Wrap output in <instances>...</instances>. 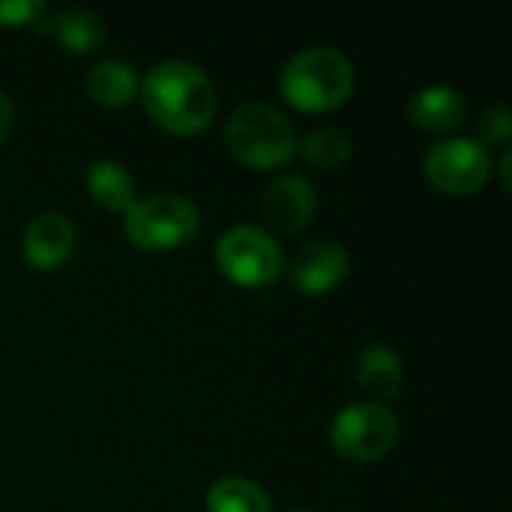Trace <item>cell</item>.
I'll return each mask as SVG.
<instances>
[{"label": "cell", "instance_id": "1", "mask_svg": "<svg viewBox=\"0 0 512 512\" xmlns=\"http://www.w3.org/2000/svg\"><path fill=\"white\" fill-rule=\"evenodd\" d=\"M147 117L171 135H198L216 117V87L210 75L189 60L156 63L138 87Z\"/></svg>", "mask_w": 512, "mask_h": 512}, {"label": "cell", "instance_id": "2", "mask_svg": "<svg viewBox=\"0 0 512 512\" xmlns=\"http://www.w3.org/2000/svg\"><path fill=\"white\" fill-rule=\"evenodd\" d=\"M354 63L330 45L297 51L279 72V93L288 105L306 114H327L342 108L354 93Z\"/></svg>", "mask_w": 512, "mask_h": 512}, {"label": "cell", "instance_id": "3", "mask_svg": "<svg viewBox=\"0 0 512 512\" xmlns=\"http://www.w3.org/2000/svg\"><path fill=\"white\" fill-rule=\"evenodd\" d=\"M294 123L267 102H243L225 123V144L231 156L252 171L285 168L297 156Z\"/></svg>", "mask_w": 512, "mask_h": 512}, {"label": "cell", "instance_id": "4", "mask_svg": "<svg viewBox=\"0 0 512 512\" xmlns=\"http://www.w3.org/2000/svg\"><path fill=\"white\" fill-rule=\"evenodd\" d=\"M201 228V210L174 192L135 198L123 213V234L141 252H171L186 246Z\"/></svg>", "mask_w": 512, "mask_h": 512}, {"label": "cell", "instance_id": "5", "mask_svg": "<svg viewBox=\"0 0 512 512\" xmlns=\"http://www.w3.org/2000/svg\"><path fill=\"white\" fill-rule=\"evenodd\" d=\"M219 273L237 288H267L285 270V255L279 240L258 225L228 228L213 249Z\"/></svg>", "mask_w": 512, "mask_h": 512}, {"label": "cell", "instance_id": "6", "mask_svg": "<svg viewBox=\"0 0 512 512\" xmlns=\"http://www.w3.org/2000/svg\"><path fill=\"white\" fill-rule=\"evenodd\" d=\"M399 417L381 402H354L342 408L330 426L333 450L354 465H372L390 456L399 441Z\"/></svg>", "mask_w": 512, "mask_h": 512}, {"label": "cell", "instance_id": "7", "mask_svg": "<svg viewBox=\"0 0 512 512\" xmlns=\"http://www.w3.org/2000/svg\"><path fill=\"white\" fill-rule=\"evenodd\" d=\"M423 174L438 192L450 198H465L477 195L489 183V177L495 174V159L492 150L477 138H444L429 147L423 159Z\"/></svg>", "mask_w": 512, "mask_h": 512}, {"label": "cell", "instance_id": "8", "mask_svg": "<svg viewBox=\"0 0 512 512\" xmlns=\"http://www.w3.org/2000/svg\"><path fill=\"white\" fill-rule=\"evenodd\" d=\"M318 210L315 186L303 174H279L261 201V213L270 234H300L312 225Z\"/></svg>", "mask_w": 512, "mask_h": 512}, {"label": "cell", "instance_id": "9", "mask_svg": "<svg viewBox=\"0 0 512 512\" xmlns=\"http://www.w3.org/2000/svg\"><path fill=\"white\" fill-rule=\"evenodd\" d=\"M348 270H351V258L345 246H339L336 240H312L300 246L288 261V282L300 294L321 297L336 291L345 282Z\"/></svg>", "mask_w": 512, "mask_h": 512}, {"label": "cell", "instance_id": "10", "mask_svg": "<svg viewBox=\"0 0 512 512\" xmlns=\"http://www.w3.org/2000/svg\"><path fill=\"white\" fill-rule=\"evenodd\" d=\"M75 252V225L60 210H45L33 216L21 237V255L27 267L39 273L60 270Z\"/></svg>", "mask_w": 512, "mask_h": 512}, {"label": "cell", "instance_id": "11", "mask_svg": "<svg viewBox=\"0 0 512 512\" xmlns=\"http://www.w3.org/2000/svg\"><path fill=\"white\" fill-rule=\"evenodd\" d=\"M465 114L468 102L450 84H429L417 90L408 102V120L429 135H447L459 129L465 123Z\"/></svg>", "mask_w": 512, "mask_h": 512}, {"label": "cell", "instance_id": "12", "mask_svg": "<svg viewBox=\"0 0 512 512\" xmlns=\"http://www.w3.org/2000/svg\"><path fill=\"white\" fill-rule=\"evenodd\" d=\"M36 33L54 39L60 48H66L72 54H87V51H96L102 45L105 21L93 9L66 6V9H57L48 18H42L36 24Z\"/></svg>", "mask_w": 512, "mask_h": 512}, {"label": "cell", "instance_id": "13", "mask_svg": "<svg viewBox=\"0 0 512 512\" xmlns=\"http://www.w3.org/2000/svg\"><path fill=\"white\" fill-rule=\"evenodd\" d=\"M354 375H357V384L375 402H384V399L399 396V390L405 384L402 357L393 348H387V345H369V348H363L360 357H357Z\"/></svg>", "mask_w": 512, "mask_h": 512}, {"label": "cell", "instance_id": "14", "mask_svg": "<svg viewBox=\"0 0 512 512\" xmlns=\"http://www.w3.org/2000/svg\"><path fill=\"white\" fill-rule=\"evenodd\" d=\"M90 198L111 213H126L135 204V177L117 159H96L84 171Z\"/></svg>", "mask_w": 512, "mask_h": 512}, {"label": "cell", "instance_id": "15", "mask_svg": "<svg viewBox=\"0 0 512 512\" xmlns=\"http://www.w3.org/2000/svg\"><path fill=\"white\" fill-rule=\"evenodd\" d=\"M87 96L102 108H126L138 96V72L132 63L108 57L87 72Z\"/></svg>", "mask_w": 512, "mask_h": 512}, {"label": "cell", "instance_id": "16", "mask_svg": "<svg viewBox=\"0 0 512 512\" xmlns=\"http://www.w3.org/2000/svg\"><path fill=\"white\" fill-rule=\"evenodd\" d=\"M207 512H273V498L255 480L225 474L207 492Z\"/></svg>", "mask_w": 512, "mask_h": 512}, {"label": "cell", "instance_id": "17", "mask_svg": "<svg viewBox=\"0 0 512 512\" xmlns=\"http://www.w3.org/2000/svg\"><path fill=\"white\" fill-rule=\"evenodd\" d=\"M351 135L336 126H318L297 141V153L318 171H339L351 159Z\"/></svg>", "mask_w": 512, "mask_h": 512}, {"label": "cell", "instance_id": "18", "mask_svg": "<svg viewBox=\"0 0 512 512\" xmlns=\"http://www.w3.org/2000/svg\"><path fill=\"white\" fill-rule=\"evenodd\" d=\"M512 135V111L507 105H492V108H486L483 111V117H480V144H501V147H507V141H510Z\"/></svg>", "mask_w": 512, "mask_h": 512}, {"label": "cell", "instance_id": "19", "mask_svg": "<svg viewBox=\"0 0 512 512\" xmlns=\"http://www.w3.org/2000/svg\"><path fill=\"white\" fill-rule=\"evenodd\" d=\"M45 12L48 6L42 0H0V27H36Z\"/></svg>", "mask_w": 512, "mask_h": 512}, {"label": "cell", "instance_id": "20", "mask_svg": "<svg viewBox=\"0 0 512 512\" xmlns=\"http://www.w3.org/2000/svg\"><path fill=\"white\" fill-rule=\"evenodd\" d=\"M12 126H15V105H12L9 93H6V90H0V144L9 138Z\"/></svg>", "mask_w": 512, "mask_h": 512}, {"label": "cell", "instance_id": "21", "mask_svg": "<svg viewBox=\"0 0 512 512\" xmlns=\"http://www.w3.org/2000/svg\"><path fill=\"white\" fill-rule=\"evenodd\" d=\"M510 165H512V153L510 150H504V156H501V162H498V171H501V186L510 192Z\"/></svg>", "mask_w": 512, "mask_h": 512}, {"label": "cell", "instance_id": "22", "mask_svg": "<svg viewBox=\"0 0 512 512\" xmlns=\"http://www.w3.org/2000/svg\"><path fill=\"white\" fill-rule=\"evenodd\" d=\"M291 512H312V510H291Z\"/></svg>", "mask_w": 512, "mask_h": 512}]
</instances>
